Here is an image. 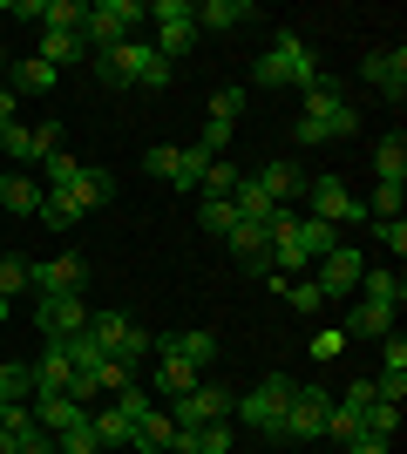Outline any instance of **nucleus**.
<instances>
[{"instance_id": "nucleus-1", "label": "nucleus", "mask_w": 407, "mask_h": 454, "mask_svg": "<svg viewBox=\"0 0 407 454\" xmlns=\"http://www.w3.org/2000/svg\"><path fill=\"white\" fill-rule=\"evenodd\" d=\"M299 95H306V102H299V122H292L299 143H333V136H353V129H360V109H353L326 75L312 82V89H299Z\"/></svg>"}, {"instance_id": "nucleus-2", "label": "nucleus", "mask_w": 407, "mask_h": 454, "mask_svg": "<svg viewBox=\"0 0 407 454\" xmlns=\"http://www.w3.org/2000/svg\"><path fill=\"white\" fill-rule=\"evenodd\" d=\"M96 68H102V82H116V89H170L176 82V61H163L150 41H116V48H102Z\"/></svg>"}, {"instance_id": "nucleus-3", "label": "nucleus", "mask_w": 407, "mask_h": 454, "mask_svg": "<svg viewBox=\"0 0 407 454\" xmlns=\"http://www.w3.org/2000/svg\"><path fill=\"white\" fill-rule=\"evenodd\" d=\"M252 82L258 89H312L319 82V55H312L306 35H278L265 55L252 61Z\"/></svg>"}, {"instance_id": "nucleus-4", "label": "nucleus", "mask_w": 407, "mask_h": 454, "mask_svg": "<svg viewBox=\"0 0 407 454\" xmlns=\"http://www.w3.org/2000/svg\"><path fill=\"white\" fill-rule=\"evenodd\" d=\"M286 407H292V380H286V373H265L245 400H231L238 427H245V434H258V441H286Z\"/></svg>"}, {"instance_id": "nucleus-5", "label": "nucleus", "mask_w": 407, "mask_h": 454, "mask_svg": "<svg viewBox=\"0 0 407 454\" xmlns=\"http://www.w3.org/2000/svg\"><path fill=\"white\" fill-rule=\"evenodd\" d=\"M136 20H150V7H143V0H89V20H82V41H89V55H102V48L129 41Z\"/></svg>"}, {"instance_id": "nucleus-6", "label": "nucleus", "mask_w": 407, "mask_h": 454, "mask_svg": "<svg viewBox=\"0 0 407 454\" xmlns=\"http://www.w3.org/2000/svg\"><path fill=\"white\" fill-rule=\"evenodd\" d=\"M150 20H156V41H150V48H156L163 61L191 55L197 41H204V35H197V0H156Z\"/></svg>"}, {"instance_id": "nucleus-7", "label": "nucleus", "mask_w": 407, "mask_h": 454, "mask_svg": "<svg viewBox=\"0 0 407 454\" xmlns=\"http://www.w3.org/2000/svg\"><path fill=\"white\" fill-rule=\"evenodd\" d=\"M82 333H89L109 360H129V366L143 360V353H156V340H150L136 319H122V312H89V325H82Z\"/></svg>"}, {"instance_id": "nucleus-8", "label": "nucleus", "mask_w": 407, "mask_h": 454, "mask_svg": "<svg viewBox=\"0 0 407 454\" xmlns=\"http://www.w3.org/2000/svg\"><path fill=\"white\" fill-rule=\"evenodd\" d=\"M306 217H319V224H367V204H360V197H353L347 184H340V176H306Z\"/></svg>"}, {"instance_id": "nucleus-9", "label": "nucleus", "mask_w": 407, "mask_h": 454, "mask_svg": "<svg viewBox=\"0 0 407 454\" xmlns=\"http://www.w3.org/2000/svg\"><path fill=\"white\" fill-rule=\"evenodd\" d=\"M35 325H41V340H48V346L75 340L82 325H89V305H82V292H48V299L35 305Z\"/></svg>"}, {"instance_id": "nucleus-10", "label": "nucleus", "mask_w": 407, "mask_h": 454, "mask_svg": "<svg viewBox=\"0 0 407 454\" xmlns=\"http://www.w3.org/2000/svg\"><path fill=\"white\" fill-rule=\"evenodd\" d=\"M326 407H333L326 387H292V407H286V441H292V448L326 434Z\"/></svg>"}, {"instance_id": "nucleus-11", "label": "nucleus", "mask_w": 407, "mask_h": 454, "mask_svg": "<svg viewBox=\"0 0 407 454\" xmlns=\"http://www.w3.org/2000/svg\"><path fill=\"white\" fill-rule=\"evenodd\" d=\"M204 420H231V394L197 380L191 394H176V427H204Z\"/></svg>"}, {"instance_id": "nucleus-12", "label": "nucleus", "mask_w": 407, "mask_h": 454, "mask_svg": "<svg viewBox=\"0 0 407 454\" xmlns=\"http://www.w3.org/2000/svg\"><path fill=\"white\" fill-rule=\"evenodd\" d=\"M55 150H61V122H35V129H20V122H14V136H7V163H14V170H20V163H35V170H41Z\"/></svg>"}, {"instance_id": "nucleus-13", "label": "nucleus", "mask_w": 407, "mask_h": 454, "mask_svg": "<svg viewBox=\"0 0 407 454\" xmlns=\"http://www.w3.org/2000/svg\"><path fill=\"white\" fill-rule=\"evenodd\" d=\"M360 271H367V258H360V245H333L326 258H319V271H312V285H319V292H353V285H360Z\"/></svg>"}, {"instance_id": "nucleus-14", "label": "nucleus", "mask_w": 407, "mask_h": 454, "mask_svg": "<svg viewBox=\"0 0 407 454\" xmlns=\"http://www.w3.org/2000/svg\"><path fill=\"white\" fill-rule=\"evenodd\" d=\"M82 278H89V265H82L75 251H61V258H41V265H27V285H35L41 299H48V292H82Z\"/></svg>"}, {"instance_id": "nucleus-15", "label": "nucleus", "mask_w": 407, "mask_h": 454, "mask_svg": "<svg viewBox=\"0 0 407 454\" xmlns=\"http://www.w3.org/2000/svg\"><path fill=\"white\" fill-rule=\"evenodd\" d=\"M204 163H211V156H197V150H150V156H143V170L163 176V184H176V190H197Z\"/></svg>"}, {"instance_id": "nucleus-16", "label": "nucleus", "mask_w": 407, "mask_h": 454, "mask_svg": "<svg viewBox=\"0 0 407 454\" xmlns=\"http://www.w3.org/2000/svg\"><path fill=\"white\" fill-rule=\"evenodd\" d=\"M360 75L387 95V102H401L407 95V48H373V55L360 61Z\"/></svg>"}, {"instance_id": "nucleus-17", "label": "nucleus", "mask_w": 407, "mask_h": 454, "mask_svg": "<svg viewBox=\"0 0 407 454\" xmlns=\"http://www.w3.org/2000/svg\"><path fill=\"white\" fill-rule=\"evenodd\" d=\"M89 434L102 454H136V420L122 407H89Z\"/></svg>"}, {"instance_id": "nucleus-18", "label": "nucleus", "mask_w": 407, "mask_h": 454, "mask_svg": "<svg viewBox=\"0 0 407 454\" xmlns=\"http://www.w3.org/2000/svg\"><path fill=\"white\" fill-rule=\"evenodd\" d=\"M27 414H35V427H48V434H68V427H89V407L68 394H35L27 400Z\"/></svg>"}, {"instance_id": "nucleus-19", "label": "nucleus", "mask_w": 407, "mask_h": 454, "mask_svg": "<svg viewBox=\"0 0 407 454\" xmlns=\"http://www.w3.org/2000/svg\"><path fill=\"white\" fill-rule=\"evenodd\" d=\"M245 20H258L252 0H197V35H238Z\"/></svg>"}, {"instance_id": "nucleus-20", "label": "nucleus", "mask_w": 407, "mask_h": 454, "mask_svg": "<svg viewBox=\"0 0 407 454\" xmlns=\"http://www.w3.org/2000/svg\"><path fill=\"white\" fill-rule=\"evenodd\" d=\"M224 238H231V258L245 271H252V278H265L271 271V245H265V224H245V217H238L231 231H224Z\"/></svg>"}, {"instance_id": "nucleus-21", "label": "nucleus", "mask_w": 407, "mask_h": 454, "mask_svg": "<svg viewBox=\"0 0 407 454\" xmlns=\"http://www.w3.org/2000/svg\"><path fill=\"white\" fill-rule=\"evenodd\" d=\"M41 61H48V68H75V61H89V41L82 35H68V27H41Z\"/></svg>"}, {"instance_id": "nucleus-22", "label": "nucleus", "mask_w": 407, "mask_h": 454, "mask_svg": "<svg viewBox=\"0 0 407 454\" xmlns=\"http://www.w3.org/2000/svg\"><path fill=\"white\" fill-rule=\"evenodd\" d=\"M163 353H176V360H191V366H211L224 346H217V333L211 325H197V333H170V340H156Z\"/></svg>"}, {"instance_id": "nucleus-23", "label": "nucleus", "mask_w": 407, "mask_h": 454, "mask_svg": "<svg viewBox=\"0 0 407 454\" xmlns=\"http://www.w3.org/2000/svg\"><path fill=\"white\" fill-rule=\"evenodd\" d=\"M252 184H258V190H265L271 204H286V210H292V197H306V176L292 170L286 156H278V163H265V170H258V176H252Z\"/></svg>"}, {"instance_id": "nucleus-24", "label": "nucleus", "mask_w": 407, "mask_h": 454, "mask_svg": "<svg viewBox=\"0 0 407 454\" xmlns=\"http://www.w3.org/2000/svg\"><path fill=\"white\" fill-rule=\"evenodd\" d=\"M27 373H35V394H68L75 366H68V353H61V346H41V360L27 366Z\"/></svg>"}, {"instance_id": "nucleus-25", "label": "nucleus", "mask_w": 407, "mask_h": 454, "mask_svg": "<svg viewBox=\"0 0 407 454\" xmlns=\"http://www.w3.org/2000/svg\"><path fill=\"white\" fill-rule=\"evenodd\" d=\"M35 217H41L48 231H68V224H82L89 210H82V197H75V190H41V210H35Z\"/></svg>"}, {"instance_id": "nucleus-26", "label": "nucleus", "mask_w": 407, "mask_h": 454, "mask_svg": "<svg viewBox=\"0 0 407 454\" xmlns=\"http://www.w3.org/2000/svg\"><path fill=\"white\" fill-rule=\"evenodd\" d=\"M340 333H347V340H387V333H394V312H387V305H367V299H360V305L347 312V325H340Z\"/></svg>"}, {"instance_id": "nucleus-27", "label": "nucleus", "mask_w": 407, "mask_h": 454, "mask_svg": "<svg viewBox=\"0 0 407 454\" xmlns=\"http://www.w3.org/2000/svg\"><path fill=\"white\" fill-rule=\"evenodd\" d=\"M367 305H387V312H401V299H407V285H401V271H360V285H353Z\"/></svg>"}, {"instance_id": "nucleus-28", "label": "nucleus", "mask_w": 407, "mask_h": 454, "mask_svg": "<svg viewBox=\"0 0 407 454\" xmlns=\"http://www.w3.org/2000/svg\"><path fill=\"white\" fill-rule=\"evenodd\" d=\"M0 210L35 217V210H41V184H35V176H20V170H7V176H0Z\"/></svg>"}, {"instance_id": "nucleus-29", "label": "nucleus", "mask_w": 407, "mask_h": 454, "mask_svg": "<svg viewBox=\"0 0 407 454\" xmlns=\"http://www.w3.org/2000/svg\"><path fill=\"white\" fill-rule=\"evenodd\" d=\"M82 210H102V204H116V170H102V163H82V184H75Z\"/></svg>"}, {"instance_id": "nucleus-30", "label": "nucleus", "mask_w": 407, "mask_h": 454, "mask_svg": "<svg viewBox=\"0 0 407 454\" xmlns=\"http://www.w3.org/2000/svg\"><path fill=\"white\" fill-rule=\"evenodd\" d=\"M170 441H176L170 414H156V407H150V414L136 420V454H170Z\"/></svg>"}, {"instance_id": "nucleus-31", "label": "nucleus", "mask_w": 407, "mask_h": 454, "mask_svg": "<svg viewBox=\"0 0 407 454\" xmlns=\"http://www.w3.org/2000/svg\"><path fill=\"white\" fill-rule=\"evenodd\" d=\"M197 380H204V366H191V360H176V353H163V366H156V394H191Z\"/></svg>"}, {"instance_id": "nucleus-32", "label": "nucleus", "mask_w": 407, "mask_h": 454, "mask_svg": "<svg viewBox=\"0 0 407 454\" xmlns=\"http://www.w3.org/2000/svg\"><path fill=\"white\" fill-rule=\"evenodd\" d=\"M373 176H380V184H407V143H401V129L380 136V150H373Z\"/></svg>"}, {"instance_id": "nucleus-33", "label": "nucleus", "mask_w": 407, "mask_h": 454, "mask_svg": "<svg viewBox=\"0 0 407 454\" xmlns=\"http://www.w3.org/2000/svg\"><path fill=\"white\" fill-rule=\"evenodd\" d=\"M55 68H48V61H41V55H27V61H14V82H7V89H14V95H48V89H55Z\"/></svg>"}, {"instance_id": "nucleus-34", "label": "nucleus", "mask_w": 407, "mask_h": 454, "mask_svg": "<svg viewBox=\"0 0 407 454\" xmlns=\"http://www.w3.org/2000/svg\"><path fill=\"white\" fill-rule=\"evenodd\" d=\"M292 238H299V251H306L312 265H319V258H326V251L340 245V231H333V224H319V217H299V231H292Z\"/></svg>"}, {"instance_id": "nucleus-35", "label": "nucleus", "mask_w": 407, "mask_h": 454, "mask_svg": "<svg viewBox=\"0 0 407 454\" xmlns=\"http://www.w3.org/2000/svg\"><path fill=\"white\" fill-rule=\"evenodd\" d=\"M231 190H238V163H224V156H217V163H204V176H197V197H204V204L231 197Z\"/></svg>"}, {"instance_id": "nucleus-36", "label": "nucleus", "mask_w": 407, "mask_h": 454, "mask_svg": "<svg viewBox=\"0 0 407 454\" xmlns=\"http://www.w3.org/2000/svg\"><path fill=\"white\" fill-rule=\"evenodd\" d=\"M0 400H14V407L35 400V373H27L20 360H0Z\"/></svg>"}, {"instance_id": "nucleus-37", "label": "nucleus", "mask_w": 407, "mask_h": 454, "mask_svg": "<svg viewBox=\"0 0 407 454\" xmlns=\"http://www.w3.org/2000/svg\"><path fill=\"white\" fill-rule=\"evenodd\" d=\"M82 20H89V0H48L41 27H68V35H82Z\"/></svg>"}, {"instance_id": "nucleus-38", "label": "nucleus", "mask_w": 407, "mask_h": 454, "mask_svg": "<svg viewBox=\"0 0 407 454\" xmlns=\"http://www.w3.org/2000/svg\"><path fill=\"white\" fill-rule=\"evenodd\" d=\"M394 427H401V407H394V400H373L367 414H360V434H380V441H394Z\"/></svg>"}, {"instance_id": "nucleus-39", "label": "nucleus", "mask_w": 407, "mask_h": 454, "mask_svg": "<svg viewBox=\"0 0 407 454\" xmlns=\"http://www.w3.org/2000/svg\"><path fill=\"white\" fill-rule=\"evenodd\" d=\"M61 353H68V366H75V373H96V366L109 360V353H102V346L89 340V333H75V340H61Z\"/></svg>"}, {"instance_id": "nucleus-40", "label": "nucleus", "mask_w": 407, "mask_h": 454, "mask_svg": "<svg viewBox=\"0 0 407 454\" xmlns=\"http://www.w3.org/2000/svg\"><path fill=\"white\" fill-rule=\"evenodd\" d=\"M278 299H286L292 312H319V305H326V292H319V285H312V271H306V278H286V292H278Z\"/></svg>"}, {"instance_id": "nucleus-41", "label": "nucleus", "mask_w": 407, "mask_h": 454, "mask_svg": "<svg viewBox=\"0 0 407 454\" xmlns=\"http://www.w3.org/2000/svg\"><path fill=\"white\" fill-rule=\"evenodd\" d=\"M96 387H102L109 400L129 394V387H136V366H129V360H102V366H96Z\"/></svg>"}, {"instance_id": "nucleus-42", "label": "nucleus", "mask_w": 407, "mask_h": 454, "mask_svg": "<svg viewBox=\"0 0 407 454\" xmlns=\"http://www.w3.org/2000/svg\"><path fill=\"white\" fill-rule=\"evenodd\" d=\"M401 197H407V184H373V197H367V224H373V217H401Z\"/></svg>"}, {"instance_id": "nucleus-43", "label": "nucleus", "mask_w": 407, "mask_h": 454, "mask_svg": "<svg viewBox=\"0 0 407 454\" xmlns=\"http://www.w3.org/2000/svg\"><path fill=\"white\" fill-rule=\"evenodd\" d=\"M197 224L211 231V238H224V231L238 224V210H231V197H217V204H197Z\"/></svg>"}, {"instance_id": "nucleus-44", "label": "nucleus", "mask_w": 407, "mask_h": 454, "mask_svg": "<svg viewBox=\"0 0 407 454\" xmlns=\"http://www.w3.org/2000/svg\"><path fill=\"white\" fill-rule=\"evenodd\" d=\"M353 434H360V414H353V407H340V400H333V407H326V441H340V448H347Z\"/></svg>"}, {"instance_id": "nucleus-45", "label": "nucleus", "mask_w": 407, "mask_h": 454, "mask_svg": "<svg viewBox=\"0 0 407 454\" xmlns=\"http://www.w3.org/2000/svg\"><path fill=\"white\" fill-rule=\"evenodd\" d=\"M191 150H197V156H211V163H217V156L231 150V122H204V136H197Z\"/></svg>"}, {"instance_id": "nucleus-46", "label": "nucleus", "mask_w": 407, "mask_h": 454, "mask_svg": "<svg viewBox=\"0 0 407 454\" xmlns=\"http://www.w3.org/2000/svg\"><path fill=\"white\" fill-rule=\"evenodd\" d=\"M197 454H231V420H204L197 427Z\"/></svg>"}, {"instance_id": "nucleus-47", "label": "nucleus", "mask_w": 407, "mask_h": 454, "mask_svg": "<svg viewBox=\"0 0 407 454\" xmlns=\"http://www.w3.org/2000/svg\"><path fill=\"white\" fill-rule=\"evenodd\" d=\"M245 115V89H217L211 95V122H238Z\"/></svg>"}, {"instance_id": "nucleus-48", "label": "nucleus", "mask_w": 407, "mask_h": 454, "mask_svg": "<svg viewBox=\"0 0 407 454\" xmlns=\"http://www.w3.org/2000/svg\"><path fill=\"white\" fill-rule=\"evenodd\" d=\"M373 238H380V245H387L394 258L407 251V224H401V217H373Z\"/></svg>"}, {"instance_id": "nucleus-49", "label": "nucleus", "mask_w": 407, "mask_h": 454, "mask_svg": "<svg viewBox=\"0 0 407 454\" xmlns=\"http://www.w3.org/2000/svg\"><path fill=\"white\" fill-rule=\"evenodd\" d=\"M340 353H347V333H340V325L312 333V360H340Z\"/></svg>"}, {"instance_id": "nucleus-50", "label": "nucleus", "mask_w": 407, "mask_h": 454, "mask_svg": "<svg viewBox=\"0 0 407 454\" xmlns=\"http://www.w3.org/2000/svg\"><path fill=\"white\" fill-rule=\"evenodd\" d=\"M380 373H407V340H401V333L380 340Z\"/></svg>"}, {"instance_id": "nucleus-51", "label": "nucleus", "mask_w": 407, "mask_h": 454, "mask_svg": "<svg viewBox=\"0 0 407 454\" xmlns=\"http://www.w3.org/2000/svg\"><path fill=\"white\" fill-rule=\"evenodd\" d=\"M55 454H102V448L89 427H68V434H55Z\"/></svg>"}, {"instance_id": "nucleus-52", "label": "nucleus", "mask_w": 407, "mask_h": 454, "mask_svg": "<svg viewBox=\"0 0 407 454\" xmlns=\"http://www.w3.org/2000/svg\"><path fill=\"white\" fill-rule=\"evenodd\" d=\"M14 292H27V265H20V258H0V299H14Z\"/></svg>"}, {"instance_id": "nucleus-53", "label": "nucleus", "mask_w": 407, "mask_h": 454, "mask_svg": "<svg viewBox=\"0 0 407 454\" xmlns=\"http://www.w3.org/2000/svg\"><path fill=\"white\" fill-rule=\"evenodd\" d=\"M14 454H55V434H48V427H27V434H14Z\"/></svg>"}, {"instance_id": "nucleus-54", "label": "nucleus", "mask_w": 407, "mask_h": 454, "mask_svg": "<svg viewBox=\"0 0 407 454\" xmlns=\"http://www.w3.org/2000/svg\"><path fill=\"white\" fill-rule=\"evenodd\" d=\"M109 407H122V414H129V420H143V414H150V407H156V400L143 394V387H129V394H116V400H109Z\"/></svg>"}, {"instance_id": "nucleus-55", "label": "nucleus", "mask_w": 407, "mask_h": 454, "mask_svg": "<svg viewBox=\"0 0 407 454\" xmlns=\"http://www.w3.org/2000/svg\"><path fill=\"white\" fill-rule=\"evenodd\" d=\"M340 407H353V414H367V407H373V380H353L347 394H340Z\"/></svg>"}, {"instance_id": "nucleus-56", "label": "nucleus", "mask_w": 407, "mask_h": 454, "mask_svg": "<svg viewBox=\"0 0 407 454\" xmlns=\"http://www.w3.org/2000/svg\"><path fill=\"white\" fill-rule=\"evenodd\" d=\"M340 454H394V441H380V434H353Z\"/></svg>"}, {"instance_id": "nucleus-57", "label": "nucleus", "mask_w": 407, "mask_h": 454, "mask_svg": "<svg viewBox=\"0 0 407 454\" xmlns=\"http://www.w3.org/2000/svg\"><path fill=\"white\" fill-rule=\"evenodd\" d=\"M14 102H20V95L7 89V82H0V122H14Z\"/></svg>"}, {"instance_id": "nucleus-58", "label": "nucleus", "mask_w": 407, "mask_h": 454, "mask_svg": "<svg viewBox=\"0 0 407 454\" xmlns=\"http://www.w3.org/2000/svg\"><path fill=\"white\" fill-rule=\"evenodd\" d=\"M7 319H14V299H0V325H7Z\"/></svg>"}, {"instance_id": "nucleus-59", "label": "nucleus", "mask_w": 407, "mask_h": 454, "mask_svg": "<svg viewBox=\"0 0 407 454\" xmlns=\"http://www.w3.org/2000/svg\"><path fill=\"white\" fill-rule=\"evenodd\" d=\"M0 454H14V434H0Z\"/></svg>"}, {"instance_id": "nucleus-60", "label": "nucleus", "mask_w": 407, "mask_h": 454, "mask_svg": "<svg viewBox=\"0 0 407 454\" xmlns=\"http://www.w3.org/2000/svg\"><path fill=\"white\" fill-rule=\"evenodd\" d=\"M0 82H7V48H0Z\"/></svg>"}, {"instance_id": "nucleus-61", "label": "nucleus", "mask_w": 407, "mask_h": 454, "mask_svg": "<svg viewBox=\"0 0 407 454\" xmlns=\"http://www.w3.org/2000/svg\"><path fill=\"white\" fill-rule=\"evenodd\" d=\"M0 407H7V400H0Z\"/></svg>"}]
</instances>
